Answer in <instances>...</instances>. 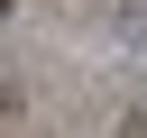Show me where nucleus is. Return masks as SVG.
I'll return each mask as SVG.
<instances>
[{
	"instance_id": "1",
	"label": "nucleus",
	"mask_w": 147,
	"mask_h": 138,
	"mask_svg": "<svg viewBox=\"0 0 147 138\" xmlns=\"http://www.w3.org/2000/svg\"><path fill=\"white\" fill-rule=\"evenodd\" d=\"M110 37H119V46H147V9H138V0H129V9H119V18H110Z\"/></svg>"
}]
</instances>
